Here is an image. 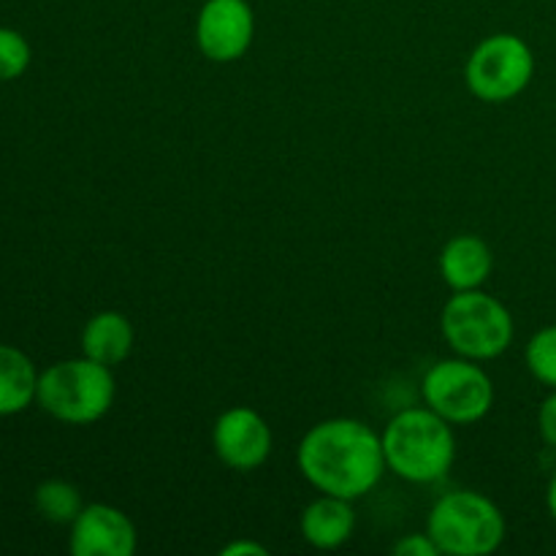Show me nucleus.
Listing matches in <instances>:
<instances>
[{"label":"nucleus","mask_w":556,"mask_h":556,"mask_svg":"<svg viewBox=\"0 0 556 556\" xmlns=\"http://www.w3.org/2000/svg\"><path fill=\"white\" fill-rule=\"evenodd\" d=\"M296 465L309 486L351 503L367 497L389 472L383 440L358 418H329L309 427L296 448Z\"/></svg>","instance_id":"f257e3e1"},{"label":"nucleus","mask_w":556,"mask_h":556,"mask_svg":"<svg viewBox=\"0 0 556 556\" xmlns=\"http://www.w3.org/2000/svg\"><path fill=\"white\" fill-rule=\"evenodd\" d=\"M380 440L389 472L407 483L443 481L456 462L454 424L427 405L396 413L380 432Z\"/></svg>","instance_id":"f03ea898"},{"label":"nucleus","mask_w":556,"mask_h":556,"mask_svg":"<svg viewBox=\"0 0 556 556\" xmlns=\"http://www.w3.org/2000/svg\"><path fill=\"white\" fill-rule=\"evenodd\" d=\"M114 394L117 383L112 367L81 356L52 364L38 375L36 405L54 421L87 427L112 410Z\"/></svg>","instance_id":"7ed1b4c3"},{"label":"nucleus","mask_w":556,"mask_h":556,"mask_svg":"<svg viewBox=\"0 0 556 556\" xmlns=\"http://www.w3.org/2000/svg\"><path fill=\"white\" fill-rule=\"evenodd\" d=\"M427 532L445 556H486L505 541V516L492 497L472 489L448 492L432 505Z\"/></svg>","instance_id":"20e7f679"},{"label":"nucleus","mask_w":556,"mask_h":556,"mask_svg":"<svg viewBox=\"0 0 556 556\" xmlns=\"http://www.w3.org/2000/svg\"><path fill=\"white\" fill-rule=\"evenodd\" d=\"M440 331L454 356L492 362L514 345V315L483 288L454 291L440 313Z\"/></svg>","instance_id":"39448f33"},{"label":"nucleus","mask_w":556,"mask_h":556,"mask_svg":"<svg viewBox=\"0 0 556 556\" xmlns=\"http://www.w3.org/2000/svg\"><path fill=\"white\" fill-rule=\"evenodd\" d=\"M535 76V52L516 33L486 36L465 63V85L478 101L508 103L530 87Z\"/></svg>","instance_id":"423d86ee"},{"label":"nucleus","mask_w":556,"mask_h":556,"mask_svg":"<svg viewBox=\"0 0 556 556\" xmlns=\"http://www.w3.org/2000/svg\"><path fill=\"white\" fill-rule=\"evenodd\" d=\"M424 405L454 427L478 424L492 413L494 383L486 369L465 356L440 358L421 380Z\"/></svg>","instance_id":"0eeeda50"},{"label":"nucleus","mask_w":556,"mask_h":556,"mask_svg":"<svg viewBox=\"0 0 556 556\" xmlns=\"http://www.w3.org/2000/svg\"><path fill=\"white\" fill-rule=\"evenodd\" d=\"M255 38V11L248 0H204L195 16V43L212 63H237Z\"/></svg>","instance_id":"6e6552de"},{"label":"nucleus","mask_w":556,"mask_h":556,"mask_svg":"<svg viewBox=\"0 0 556 556\" xmlns=\"http://www.w3.org/2000/svg\"><path fill=\"white\" fill-rule=\"evenodd\" d=\"M271 427L253 407H228L212 427V448L226 467L237 472L258 470L271 454Z\"/></svg>","instance_id":"1a4fd4ad"},{"label":"nucleus","mask_w":556,"mask_h":556,"mask_svg":"<svg viewBox=\"0 0 556 556\" xmlns=\"http://www.w3.org/2000/svg\"><path fill=\"white\" fill-rule=\"evenodd\" d=\"M68 548L74 556H134L139 548V532L125 510L90 503L71 525Z\"/></svg>","instance_id":"9d476101"},{"label":"nucleus","mask_w":556,"mask_h":556,"mask_svg":"<svg viewBox=\"0 0 556 556\" xmlns=\"http://www.w3.org/2000/svg\"><path fill=\"white\" fill-rule=\"evenodd\" d=\"M494 271V253L476 233H459L440 250V275L451 291H476Z\"/></svg>","instance_id":"9b49d317"},{"label":"nucleus","mask_w":556,"mask_h":556,"mask_svg":"<svg viewBox=\"0 0 556 556\" xmlns=\"http://www.w3.org/2000/svg\"><path fill=\"white\" fill-rule=\"evenodd\" d=\"M302 538L318 552H334L351 541L356 530V510L351 500L334 497V494H320L318 500L302 510L299 519Z\"/></svg>","instance_id":"f8f14e48"},{"label":"nucleus","mask_w":556,"mask_h":556,"mask_svg":"<svg viewBox=\"0 0 556 556\" xmlns=\"http://www.w3.org/2000/svg\"><path fill=\"white\" fill-rule=\"evenodd\" d=\"M81 353L106 367H119L130 356L136 342L134 324L119 309L96 313L81 329Z\"/></svg>","instance_id":"ddd939ff"},{"label":"nucleus","mask_w":556,"mask_h":556,"mask_svg":"<svg viewBox=\"0 0 556 556\" xmlns=\"http://www.w3.org/2000/svg\"><path fill=\"white\" fill-rule=\"evenodd\" d=\"M38 375L27 353L0 345V418L16 416L36 402Z\"/></svg>","instance_id":"4468645a"},{"label":"nucleus","mask_w":556,"mask_h":556,"mask_svg":"<svg viewBox=\"0 0 556 556\" xmlns=\"http://www.w3.org/2000/svg\"><path fill=\"white\" fill-rule=\"evenodd\" d=\"M33 503H36V510L41 514V519L68 527L74 525V519L85 508L79 486H74L71 481H63V478H49V481L38 483L36 494H33Z\"/></svg>","instance_id":"2eb2a0df"},{"label":"nucleus","mask_w":556,"mask_h":556,"mask_svg":"<svg viewBox=\"0 0 556 556\" xmlns=\"http://www.w3.org/2000/svg\"><path fill=\"white\" fill-rule=\"evenodd\" d=\"M525 362L538 383L556 391V324L530 337L525 348Z\"/></svg>","instance_id":"dca6fc26"},{"label":"nucleus","mask_w":556,"mask_h":556,"mask_svg":"<svg viewBox=\"0 0 556 556\" xmlns=\"http://www.w3.org/2000/svg\"><path fill=\"white\" fill-rule=\"evenodd\" d=\"M33 49L14 27H0V81H14L30 68Z\"/></svg>","instance_id":"f3484780"},{"label":"nucleus","mask_w":556,"mask_h":556,"mask_svg":"<svg viewBox=\"0 0 556 556\" xmlns=\"http://www.w3.org/2000/svg\"><path fill=\"white\" fill-rule=\"evenodd\" d=\"M396 556H443L440 548L434 546V541L429 538V532H413V535H402L400 541L394 543Z\"/></svg>","instance_id":"a211bd4d"},{"label":"nucleus","mask_w":556,"mask_h":556,"mask_svg":"<svg viewBox=\"0 0 556 556\" xmlns=\"http://www.w3.org/2000/svg\"><path fill=\"white\" fill-rule=\"evenodd\" d=\"M538 432H541L543 443L556 451V391H552L541 402V410H538Z\"/></svg>","instance_id":"6ab92c4d"},{"label":"nucleus","mask_w":556,"mask_h":556,"mask_svg":"<svg viewBox=\"0 0 556 556\" xmlns=\"http://www.w3.org/2000/svg\"><path fill=\"white\" fill-rule=\"evenodd\" d=\"M220 556H269V548L261 546L258 541H250V538H239V541L223 546Z\"/></svg>","instance_id":"aec40b11"},{"label":"nucleus","mask_w":556,"mask_h":556,"mask_svg":"<svg viewBox=\"0 0 556 556\" xmlns=\"http://www.w3.org/2000/svg\"><path fill=\"white\" fill-rule=\"evenodd\" d=\"M546 508H548V516L556 521V470H554L552 481H548V489H546Z\"/></svg>","instance_id":"412c9836"}]
</instances>
